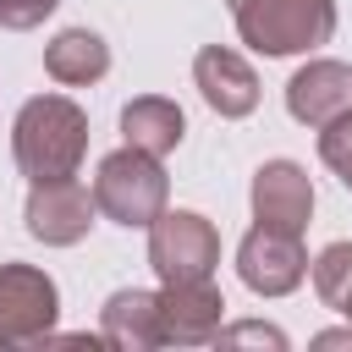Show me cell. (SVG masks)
<instances>
[{
	"mask_svg": "<svg viewBox=\"0 0 352 352\" xmlns=\"http://www.w3.org/2000/svg\"><path fill=\"white\" fill-rule=\"evenodd\" d=\"M148 264L160 280H209L220 264V231L192 209H160L148 226Z\"/></svg>",
	"mask_w": 352,
	"mask_h": 352,
	"instance_id": "cell-4",
	"label": "cell"
},
{
	"mask_svg": "<svg viewBox=\"0 0 352 352\" xmlns=\"http://www.w3.org/2000/svg\"><path fill=\"white\" fill-rule=\"evenodd\" d=\"M94 214H99V209H94V192H88L77 176L33 182L28 209H22L28 236H38L44 248H72V242H82L88 226H94Z\"/></svg>",
	"mask_w": 352,
	"mask_h": 352,
	"instance_id": "cell-7",
	"label": "cell"
},
{
	"mask_svg": "<svg viewBox=\"0 0 352 352\" xmlns=\"http://www.w3.org/2000/svg\"><path fill=\"white\" fill-rule=\"evenodd\" d=\"M214 341H220V346H275V352L286 346V336H280L275 324H258V319H248V324H231V330L220 324V330H214Z\"/></svg>",
	"mask_w": 352,
	"mask_h": 352,
	"instance_id": "cell-17",
	"label": "cell"
},
{
	"mask_svg": "<svg viewBox=\"0 0 352 352\" xmlns=\"http://www.w3.org/2000/svg\"><path fill=\"white\" fill-rule=\"evenodd\" d=\"M286 110L302 126H324L341 110H352V66L341 60H308L286 82Z\"/></svg>",
	"mask_w": 352,
	"mask_h": 352,
	"instance_id": "cell-11",
	"label": "cell"
},
{
	"mask_svg": "<svg viewBox=\"0 0 352 352\" xmlns=\"http://www.w3.org/2000/svg\"><path fill=\"white\" fill-rule=\"evenodd\" d=\"M236 275L248 292L258 297H286L302 286L308 275V253H302V236L292 231H275V226H253L236 248Z\"/></svg>",
	"mask_w": 352,
	"mask_h": 352,
	"instance_id": "cell-6",
	"label": "cell"
},
{
	"mask_svg": "<svg viewBox=\"0 0 352 352\" xmlns=\"http://www.w3.org/2000/svg\"><path fill=\"white\" fill-rule=\"evenodd\" d=\"M182 132H187V116H182L176 99L138 94V99L121 104V138H126V148H143V154L165 160V154L182 143Z\"/></svg>",
	"mask_w": 352,
	"mask_h": 352,
	"instance_id": "cell-13",
	"label": "cell"
},
{
	"mask_svg": "<svg viewBox=\"0 0 352 352\" xmlns=\"http://www.w3.org/2000/svg\"><path fill=\"white\" fill-rule=\"evenodd\" d=\"M220 319H226V297L214 292V280H165V292H160L165 346H204V341H214Z\"/></svg>",
	"mask_w": 352,
	"mask_h": 352,
	"instance_id": "cell-9",
	"label": "cell"
},
{
	"mask_svg": "<svg viewBox=\"0 0 352 352\" xmlns=\"http://www.w3.org/2000/svg\"><path fill=\"white\" fill-rule=\"evenodd\" d=\"M44 72L66 88H88L110 72V44L94 33V28H66L44 44Z\"/></svg>",
	"mask_w": 352,
	"mask_h": 352,
	"instance_id": "cell-14",
	"label": "cell"
},
{
	"mask_svg": "<svg viewBox=\"0 0 352 352\" xmlns=\"http://www.w3.org/2000/svg\"><path fill=\"white\" fill-rule=\"evenodd\" d=\"M314 346H352V324H346V330H324V336H314Z\"/></svg>",
	"mask_w": 352,
	"mask_h": 352,
	"instance_id": "cell-19",
	"label": "cell"
},
{
	"mask_svg": "<svg viewBox=\"0 0 352 352\" xmlns=\"http://www.w3.org/2000/svg\"><path fill=\"white\" fill-rule=\"evenodd\" d=\"M192 82H198L204 104H209L214 116H226V121L253 116V104H258V77H253V66H248L236 50H226V44H209V50L192 55Z\"/></svg>",
	"mask_w": 352,
	"mask_h": 352,
	"instance_id": "cell-10",
	"label": "cell"
},
{
	"mask_svg": "<svg viewBox=\"0 0 352 352\" xmlns=\"http://www.w3.org/2000/svg\"><path fill=\"white\" fill-rule=\"evenodd\" d=\"M341 314H346V324H352V297H346V302H341Z\"/></svg>",
	"mask_w": 352,
	"mask_h": 352,
	"instance_id": "cell-20",
	"label": "cell"
},
{
	"mask_svg": "<svg viewBox=\"0 0 352 352\" xmlns=\"http://www.w3.org/2000/svg\"><path fill=\"white\" fill-rule=\"evenodd\" d=\"M314 214V182L297 160H264L253 170V220L302 236Z\"/></svg>",
	"mask_w": 352,
	"mask_h": 352,
	"instance_id": "cell-8",
	"label": "cell"
},
{
	"mask_svg": "<svg viewBox=\"0 0 352 352\" xmlns=\"http://www.w3.org/2000/svg\"><path fill=\"white\" fill-rule=\"evenodd\" d=\"M231 16L258 55H302L336 33V0H231Z\"/></svg>",
	"mask_w": 352,
	"mask_h": 352,
	"instance_id": "cell-2",
	"label": "cell"
},
{
	"mask_svg": "<svg viewBox=\"0 0 352 352\" xmlns=\"http://www.w3.org/2000/svg\"><path fill=\"white\" fill-rule=\"evenodd\" d=\"M314 292L324 308H341L352 297V242H330L314 258Z\"/></svg>",
	"mask_w": 352,
	"mask_h": 352,
	"instance_id": "cell-15",
	"label": "cell"
},
{
	"mask_svg": "<svg viewBox=\"0 0 352 352\" xmlns=\"http://www.w3.org/2000/svg\"><path fill=\"white\" fill-rule=\"evenodd\" d=\"M99 336H104V346H121V352L165 346V336H160V292H143V286L110 292V302L99 308Z\"/></svg>",
	"mask_w": 352,
	"mask_h": 352,
	"instance_id": "cell-12",
	"label": "cell"
},
{
	"mask_svg": "<svg viewBox=\"0 0 352 352\" xmlns=\"http://www.w3.org/2000/svg\"><path fill=\"white\" fill-rule=\"evenodd\" d=\"M11 154H16L28 182L77 176V165L88 154V116H82V104H72L66 94L28 99L16 110V126H11Z\"/></svg>",
	"mask_w": 352,
	"mask_h": 352,
	"instance_id": "cell-1",
	"label": "cell"
},
{
	"mask_svg": "<svg viewBox=\"0 0 352 352\" xmlns=\"http://www.w3.org/2000/svg\"><path fill=\"white\" fill-rule=\"evenodd\" d=\"M319 154H324V165L352 187V110H341L336 121L319 126Z\"/></svg>",
	"mask_w": 352,
	"mask_h": 352,
	"instance_id": "cell-16",
	"label": "cell"
},
{
	"mask_svg": "<svg viewBox=\"0 0 352 352\" xmlns=\"http://www.w3.org/2000/svg\"><path fill=\"white\" fill-rule=\"evenodd\" d=\"M94 209L116 226H154L165 198H170V182L160 170L154 154L143 148H116L99 160V176H94Z\"/></svg>",
	"mask_w": 352,
	"mask_h": 352,
	"instance_id": "cell-3",
	"label": "cell"
},
{
	"mask_svg": "<svg viewBox=\"0 0 352 352\" xmlns=\"http://www.w3.org/2000/svg\"><path fill=\"white\" fill-rule=\"evenodd\" d=\"M60 292L33 264H0V346H44L55 330Z\"/></svg>",
	"mask_w": 352,
	"mask_h": 352,
	"instance_id": "cell-5",
	"label": "cell"
},
{
	"mask_svg": "<svg viewBox=\"0 0 352 352\" xmlns=\"http://www.w3.org/2000/svg\"><path fill=\"white\" fill-rule=\"evenodd\" d=\"M55 6H60V0H0V28L28 33V28H38V22H44Z\"/></svg>",
	"mask_w": 352,
	"mask_h": 352,
	"instance_id": "cell-18",
	"label": "cell"
}]
</instances>
